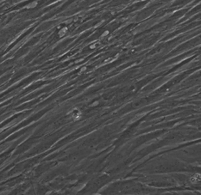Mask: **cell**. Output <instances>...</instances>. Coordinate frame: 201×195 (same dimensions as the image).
<instances>
[{
	"label": "cell",
	"mask_w": 201,
	"mask_h": 195,
	"mask_svg": "<svg viewBox=\"0 0 201 195\" xmlns=\"http://www.w3.org/2000/svg\"><path fill=\"white\" fill-rule=\"evenodd\" d=\"M80 111L78 109H76L75 111L72 112V118L75 119V120H78V119L80 118Z\"/></svg>",
	"instance_id": "obj_1"
}]
</instances>
